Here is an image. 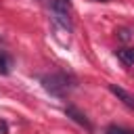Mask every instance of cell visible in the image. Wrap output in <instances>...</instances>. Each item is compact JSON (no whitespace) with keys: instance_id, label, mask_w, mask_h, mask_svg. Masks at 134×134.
Instances as JSON below:
<instances>
[{"instance_id":"obj_2","label":"cell","mask_w":134,"mask_h":134,"mask_svg":"<svg viewBox=\"0 0 134 134\" xmlns=\"http://www.w3.org/2000/svg\"><path fill=\"white\" fill-rule=\"evenodd\" d=\"M65 115L71 119V121H75L77 126H82L86 132H94V126H92V121L86 117V113H82L75 105H67L65 107Z\"/></svg>"},{"instance_id":"obj_9","label":"cell","mask_w":134,"mask_h":134,"mask_svg":"<svg viewBox=\"0 0 134 134\" xmlns=\"http://www.w3.org/2000/svg\"><path fill=\"white\" fill-rule=\"evenodd\" d=\"M119 38L121 40H130V31L128 29H119Z\"/></svg>"},{"instance_id":"obj_6","label":"cell","mask_w":134,"mask_h":134,"mask_svg":"<svg viewBox=\"0 0 134 134\" xmlns=\"http://www.w3.org/2000/svg\"><path fill=\"white\" fill-rule=\"evenodd\" d=\"M69 0H50V10H63L69 13Z\"/></svg>"},{"instance_id":"obj_7","label":"cell","mask_w":134,"mask_h":134,"mask_svg":"<svg viewBox=\"0 0 134 134\" xmlns=\"http://www.w3.org/2000/svg\"><path fill=\"white\" fill-rule=\"evenodd\" d=\"M8 67H10V61H8V57L0 50V73H2V75H6V73L10 71Z\"/></svg>"},{"instance_id":"obj_8","label":"cell","mask_w":134,"mask_h":134,"mask_svg":"<svg viewBox=\"0 0 134 134\" xmlns=\"http://www.w3.org/2000/svg\"><path fill=\"white\" fill-rule=\"evenodd\" d=\"M105 134H134L132 130H126V128H119V126H109L105 130Z\"/></svg>"},{"instance_id":"obj_10","label":"cell","mask_w":134,"mask_h":134,"mask_svg":"<svg viewBox=\"0 0 134 134\" xmlns=\"http://www.w3.org/2000/svg\"><path fill=\"white\" fill-rule=\"evenodd\" d=\"M94 2H109V0H94Z\"/></svg>"},{"instance_id":"obj_1","label":"cell","mask_w":134,"mask_h":134,"mask_svg":"<svg viewBox=\"0 0 134 134\" xmlns=\"http://www.w3.org/2000/svg\"><path fill=\"white\" fill-rule=\"evenodd\" d=\"M40 82H42V86H44V90L46 92H50L52 96H59V98H63V96H67V92L73 88V77L71 75H67L65 71H59V73H50V75H42L40 77Z\"/></svg>"},{"instance_id":"obj_5","label":"cell","mask_w":134,"mask_h":134,"mask_svg":"<svg viewBox=\"0 0 134 134\" xmlns=\"http://www.w3.org/2000/svg\"><path fill=\"white\" fill-rule=\"evenodd\" d=\"M115 54L124 65H128V67L134 65V48H130V46L128 48H119V50H115Z\"/></svg>"},{"instance_id":"obj_4","label":"cell","mask_w":134,"mask_h":134,"mask_svg":"<svg viewBox=\"0 0 134 134\" xmlns=\"http://www.w3.org/2000/svg\"><path fill=\"white\" fill-rule=\"evenodd\" d=\"M50 15H52V21H54L57 25H61L63 29H67V31L73 29V23H71V19H69V13H63V10H50Z\"/></svg>"},{"instance_id":"obj_3","label":"cell","mask_w":134,"mask_h":134,"mask_svg":"<svg viewBox=\"0 0 134 134\" xmlns=\"http://www.w3.org/2000/svg\"><path fill=\"white\" fill-rule=\"evenodd\" d=\"M109 90H111L126 107H130V109L134 111V94H130L128 90H124V88H119V86H115V84H109Z\"/></svg>"}]
</instances>
